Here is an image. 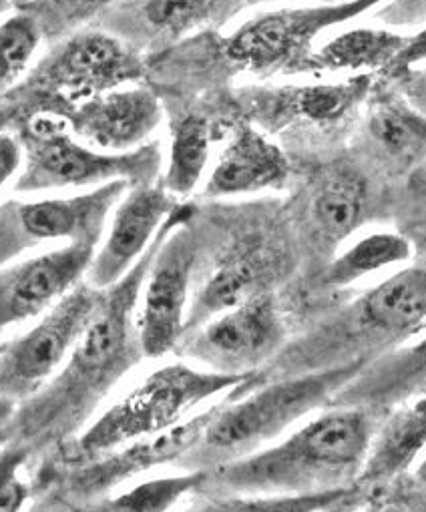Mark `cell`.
Listing matches in <instances>:
<instances>
[{
    "label": "cell",
    "mask_w": 426,
    "mask_h": 512,
    "mask_svg": "<svg viewBox=\"0 0 426 512\" xmlns=\"http://www.w3.org/2000/svg\"><path fill=\"white\" fill-rule=\"evenodd\" d=\"M292 268L290 251L276 239L248 235L236 241L220 258L216 270L197 290L185 312V330H197L211 318L224 314L254 296L272 292Z\"/></svg>",
    "instance_id": "4fadbf2b"
},
{
    "label": "cell",
    "mask_w": 426,
    "mask_h": 512,
    "mask_svg": "<svg viewBox=\"0 0 426 512\" xmlns=\"http://www.w3.org/2000/svg\"><path fill=\"white\" fill-rule=\"evenodd\" d=\"M13 5V0H0V15H5Z\"/></svg>",
    "instance_id": "836d02e7"
},
{
    "label": "cell",
    "mask_w": 426,
    "mask_h": 512,
    "mask_svg": "<svg viewBox=\"0 0 426 512\" xmlns=\"http://www.w3.org/2000/svg\"><path fill=\"white\" fill-rule=\"evenodd\" d=\"M177 207V199L159 183L135 185L113 215L111 231L87 268V284L107 290L141 258L157 229Z\"/></svg>",
    "instance_id": "2e32d148"
},
{
    "label": "cell",
    "mask_w": 426,
    "mask_h": 512,
    "mask_svg": "<svg viewBox=\"0 0 426 512\" xmlns=\"http://www.w3.org/2000/svg\"><path fill=\"white\" fill-rule=\"evenodd\" d=\"M95 247L89 241H71L0 272V334L43 314L81 282Z\"/></svg>",
    "instance_id": "9a60e30c"
},
{
    "label": "cell",
    "mask_w": 426,
    "mask_h": 512,
    "mask_svg": "<svg viewBox=\"0 0 426 512\" xmlns=\"http://www.w3.org/2000/svg\"><path fill=\"white\" fill-rule=\"evenodd\" d=\"M193 213V207L177 203L135 266L103 290L61 374L17 404L5 426L7 444L25 448L33 456L69 442L125 374L145 358L133 314L163 239Z\"/></svg>",
    "instance_id": "6da1fadb"
},
{
    "label": "cell",
    "mask_w": 426,
    "mask_h": 512,
    "mask_svg": "<svg viewBox=\"0 0 426 512\" xmlns=\"http://www.w3.org/2000/svg\"><path fill=\"white\" fill-rule=\"evenodd\" d=\"M71 133L107 153H125L141 147L159 127L163 107L145 87L113 89L87 99L63 115Z\"/></svg>",
    "instance_id": "e0dca14e"
},
{
    "label": "cell",
    "mask_w": 426,
    "mask_h": 512,
    "mask_svg": "<svg viewBox=\"0 0 426 512\" xmlns=\"http://www.w3.org/2000/svg\"><path fill=\"white\" fill-rule=\"evenodd\" d=\"M127 189V181H111L91 193L67 199L0 205V266L43 241L69 239V243L97 245L111 209Z\"/></svg>",
    "instance_id": "30bf717a"
},
{
    "label": "cell",
    "mask_w": 426,
    "mask_h": 512,
    "mask_svg": "<svg viewBox=\"0 0 426 512\" xmlns=\"http://www.w3.org/2000/svg\"><path fill=\"white\" fill-rule=\"evenodd\" d=\"M286 342V328L272 292L211 318L191 342L187 356L209 364L216 372H256L274 358Z\"/></svg>",
    "instance_id": "7c38bea8"
},
{
    "label": "cell",
    "mask_w": 426,
    "mask_h": 512,
    "mask_svg": "<svg viewBox=\"0 0 426 512\" xmlns=\"http://www.w3.org/2000/svg\"><path fill=\"white\" fill-rule=\"evenodd\" d=\"M222 402L193 416L191 420L177 422L163 432L127 442L125 446L117 448V452L113 450L99 458L73 466L75 470L67 476L63 484L65 500H93L109 492L117 484L155 466L179 462L199 442L205 426L209 424L211 416L220 410Z\"/></svg>",
    "instance_id": "5bb4252c"
},
{
    "label": "cell",
    "mask_w": 426,
    "mask_h": 512,
    "mask_svg": "<svg viewBox=\"0 0 426 512\" xmlns=\"http://www.w3.org/2000/svg\"><path fill=\"white\" fill-rule=\"evenodd\" d=\"M15 410H17V402L0 396V434L5 432V426L11 422Z\"/></svg>",
    "instance_id": "d6a6232c"
},
{
    "label": "cell",
    "mask_w": 426,
    "mask_h": 512,
    "mask_svg": "<svg viewBox=\"0 0 426 512\" xmlns=\"http://www.w3.org/2000/svg\"><path fill=\"white\" fill-rule=\"evenodd\" d=\"M211 123L199 113H187L171 123V151L161 185L173 197L195 191L209 161Z\"/></svg>",
    "instance_id": "cb8c5ba5"
},
{
    "label": "cell",
    "mask_w": 426,
    "mask_h": 512,
    "mask_svg": "<svg viewBox=\"0 0 426 512\" xmlns=\"http://www.w3.org/2000/svg\"><path fill=\"white\" fill-rule=\"evenodd\" d=\"M205 482H207V470H191L189 474H183V476L159 478V480H149V482L137 484L129 492L115 496V498H105L103 502L93 504L89 508L117 510V512L169 510L185 494H191V492L203 488Z\"/></svg>",
    "instance_id": "4316f807"
},
{
    "label": "cell",
    "mask_w": 426,
    "mask_h": 512,
    "mask_svg": "<svg viewBox=\"0 0 426 512\" xmlns=\"http://www.w3.org/2000/svg\"><path fill=\"white\" fill-rule=\"evenodd\" d=\"M368 75H358L344 83H320L268 91L254 97V111L262 125H282L290 121H310L328 125L344 119L366 97Z\"/></svg>",
    "instance_id": "d6986e66"
},
{
    "label": "cell",
    "mask_w": 426,
    "mask_h": 512,
    "mask_svg": "<svg viewBox=\"0 0 426 512\" xmlns=\"http://www.w3.org/2000/svg\"><path fill=\"white\" fill-rule=\"evenodd\" d=\"M115 3L119 0H29L23 11L37 21L43 41H61Z\"/></svg>",
    "instance_id": "f1b7e54d"
},
{
    "label": "cell",
    "mask_w": 426,
    "mask_h": 512,
    "mask_svg": "<svg viewBox=\"0 0 426 512\" xmlns=\"http://www.w3.org/2000/svg\"><path fill=\"white\" fill-rule=\"evenodd\" d=\"M366 183L350 169L326 173L308 201V225L314 239L328 251L336 249L360 223Z\"/></svg>",
    "instance_id": "44dd1931"
},
{
    "label": "cell",
    "mask_w": 426,
    "mask_h": 512,
    "mask_svg": "<svg viewBox=\"0 0 426 512\" xmlns=\"http://www.w3.org/2000/svg\"><path fill=\"white\" fill-rule=\"evenodd\" d=\"M322 3H344V0H322Z\"/></svg>",
    "instance_id": "e575fe53"
},
{
    "label": "cell",
    "mask_w": 426,
    "mask_h": 512,
    "mask_svg": "<svg viewBox=\"0 0 426 512\" xmlns=\"http://www.w3.org/2000/svg\"><path fill=\"white\" fill-rule=\"evenodd\" d=\"M372 442L362 408H336L278 446L250 452L207 472L222 490L240 494H312L350 486Z\"/></svg>",
    "instance_id": "7a4b0ae2"
},
{
    "label": "cell",
    "mask_w": 426,
    "mask_h": 512,
    "mask_svg": "<svg viewBox=\"0 0 426 512\" xmlns=\"http://www.w3.org/2000/svg\"><path fill=\"white\" fill-rule=\"evenodd\" d=\"M256 372L228 374L171 364L143 380L129 396L111 406L81 438L59 446L63 462L77 466L113 452L127 442L163 432L195 406L232 390Z\"/></svg>",
    "instance_id": "5b68a950"
},
{
    "label": "cell",
    "mask_w": 426,
    "mask_h": 512,
    "mask_svg": "<svg viewBox=\"0 0 426 512\" xmlns=\"http://www.w3.org/2000/svg\"><path fill=\"white\" fill-rule=\"evenodd\" d=\"M426 440V404L424 398L398 410L380 430L376 442L368 446L354 484L380 486L404 472Z\"/></svg>",
    "instance_id": "7402d4cb"
},
{
    "label": "cell",
    "mask_w": 426,
    "mask_h": 512,
    "mask_svg": "<svg viewBox=\"0 0 426 512\" xmlns=\"http://www.w3.org/2000/svg\"><path fill=\"white\" fill-rule=\"evenodd\" d=\"M19 119H21V111L13 103H9V101L0 103V129L17 125Z\"/></svg>",
    "instance_id": "1f68e13d"
},
{
    "label": "cell",
    "mask_w": 426,
    "mask_h": 512,
    "mask_svg": "<svg viewBox=\"0 0 426 512\" xmlns=\"http://www.w3.org/2000/svg\"><path fill=\"white\" fill-rule=\"evenodd\" d=\"M3 444H5V432L0 434V446H3Z\"/></svg>",
    "instance_id": "d590c367"
},
{
    "label": "cell",
    "mask_w": 426,
    "mask_h": 512,
    "mask_svg": "<svg viewBox=\"0 0 426 512\" xmlns=\"http://www.w3.org/2000/svg\"><path fill=\"white\" fill-rule=\"evenodd\" d=\"M220 0H119L105 11L111 35L131 47L141 41H171L203 25Z\"/></svg>",
    "instance_id": "ffe728a7"
},
{
    "label": "cell",
    "mask_w": 426,
    "mask_h": 512,
    "mask_svg": "<svg viewBox=\"0 0 426 512\" xmlns=\"http://www.w3.org/2000/svg\"><path fill=\"white\" fill-rule=\"evenodd\" d=\"M23 163L21 141L9 133L0 135V189L17 173Z\"/></svg>",
    "instance_id": "4dcf8cb0"
},
{
    "label": "cell",
    "mask_w": 426,
    "mask_h": 512,
    "mask_svg": "<svg viewBox=\"0 0 426 512\" xmlns=\"http://www.w3.org/2000/svg\"><path fill=\"white\" fill-rule=\"evenodd\" d=\"M25 155V171L15 189L19 193L63 187L105 185L127 181L129 187L155 183L161 169L157 145H141L125 153H107L81 145L63 117L31 113L17 121Z\"/></svg>",
    "instance_id": "52a82bcc"
},
{
    "label": "cell",
    "mask_w": 426,
    "mask_h": 512,
    "mask_svg": "<svg viewBox=\"0 0 426 512\" xmlns=\"http://www.w3.org/2000/svg\"><path fill=\"white\" fill-rule=\"evenodd\" d=\"M426 276L422 266L406 268L348 304L328 322L270 360L266 380L288 378L368 360L422 330Z\"/></svg>",
    "instance_id": "3957f363"
},
{
    "label": "cell",
    "mask_w": 426,
    "mask_h": 512,
    "mask_svg": "<svg viewBox=\"0 0 426 512\" xmlns=\"http://www.w3.org/2000/svg\"><path fill=\"white\" fill-rule=\"evenodd\" d=\"M366 364L368 360H354L318 372L276 378V382H264L250 396L244 394L238 402L228 404L232 394L179 464L189 462L195 466L193 470H205V466H220L262 448L294 422L336 398Z\"/></svg>",
    "instance_id": "277c9868"
},
{
    "label": "cell",
    "mask_w": 426,
    "mask_h": 512,
    "mask_svg": "<svg viewBox=\"0 0 426 512\" xmlns=\"http://www.w3.org/2000/svg\"><path fill=\"white\" fill-rule=\"evenodd\" d=\"M41 43V29L25 11L0 25V99H7L19 85Z\"/></svg>",
    "instance_id": "484cf974"
},
{
    "label": "cell",
    "mask_w": 426,
    "mask_h": 512,
    "mask_svg": "<svg viewBox=\"0 0 426 512\" xmlns=\"http://www.w3.org/2000/svg\"><path fill=\"white\" fill-rule=\"evenodd\" d=\"M0 350H3V344H0Z\"/></svg>",
    "instance_id": "8d00e7d4"
},
{
    "label": "cell",
    "mask_w": 426,
    "mask_h": 512,
    "mask_svg": "<svg viewBox=\"0 0 426 512\" xmlns=\"http://www.w3.org/2000/svg\"><path fill=\"white\" fill-rule=\"evenodd\" d=\"M410 251V243L402 235L370 233L344 251L338 260L328 264L322 282L328 288L350 286L368 274L406 262Z\"/></svg>",
    "instance_id": "d4e9b609"
},
{
    "label": "cell",
    "mask_w": 426,
    "mask_h": 512,
    "mask_svg": "<svg viewBox=\"0 0 426 512\" xmlns=\"http://www.w3.org/2000/svg\"><path fill=\"white\" fill-rule=\"evenodd\" d=\"M380 3L384 0H344L262 13L226 37L222 51L228 61L244 71L294 75L300 73L324 31L348 23Z\"/></svg>",
    "instance_id": "ba28073f"
},
{
    "label": "cell",
    "mask_w": 426,
    "mask_h": 512,
    "mask_svg": "<svg viewBox=\"0 0 426 512\" xmlns=\"http://www.w3.org/2000/svg\"><path fill=\"white\" fill-rule=\"evenodd\" d=\"M31 454L15 444H3L0 450V510H21L31 494V486L19 476Z\"/></svg>",
    "instance_id": "f546056e"
},
{
    "label": "cell",
    "mask_w": 426,
    "mask_h": 512,
    "mask_svg": "<svg viewBox=\"0 0 426 512\" xmlns=\"http://www.w3.org/2000/svg\"><path fill=\"white\" fill-rule=\"evenodd\" d=\"M370 131L394 157H416L424 149V119L402 103H382L372 111Z\"/></svg>",
    "instance_id": "83f0119b"
},
{
    "label": "cell",
    "mask_w": 426,
    "mask_h": 512,
    "mask_svg": "<svg viewBox=\"0 0 426 512\" xmlns=\"http://www.w3.org/2000/svg\"><path fill=\"white\" fill-rule=\"evenodd\" d=\"M290 175L284 151L252 123H236L232 135L213 167L205 197H228L278 189Z\"/></svg>",
    "instance_id": "ac0fdd59"
},
{
    "label": "cell",
    "mask_w": 426,
    "mask_h": 512,
    "mask_svg": "<svg viewBox=\"0 0 426 512\" xmlns=\"http://www.w3.org/2000/svg\"><path fill=\"white\" fill-rule=\"evenodd\" d=\"M143 77L145 61L135 47L107 31H75L7 95V101L21 111V117L31 113L61 117L87 99Z\"/></svg>",
    "instance_id": "8992f818"
},
{
    "label": "cell",
    "mask_w": 426,
    "mask_h": 512,
    "mask_svg": "<svg viewBox=\"0 0 426 512\" xmlns=\"http://www.w3.org/2000/svg\"><path fill=\"white\" fill-rule=\"evenodd\" d=\"M103 290L77 282L25 336L0 350V396L17 404L37 394L73 350Z\"/></svg>",
    "instance_id": "9c48e42d"
},
{
    "label": "cell",
    "mask_w": 426,
    "mask_h": 512,
    "mask_svg": "<svg viewBox=\"0 0 426 512\" xmlns=\"http://www.w3.org/2000/svg\"><path fill=\"white\" fill-rule=\"evenodd\" d=\"M195 260L197 237L183 221L163 239L145 278L143 308L137 318L145 358H161L181 342Z\"/></svg>",
    "instance_id": "8fae6325"
},
{
    "label": "cell",
    "mask_w": 426,
    "mask_h": 512,
    "mask_svg": "<svg viewBox=\"0 0 426 512\" xmlns=\"http://www.w3.org/2000/svg\"><path fill=\"white\" fill-rule=\"evenodd\" d=\"M410 39L384 29H352L314 49L300 73L388 71Z\"/></svg>",
    "instance_id": "603a6c76"
}]
</instances>
